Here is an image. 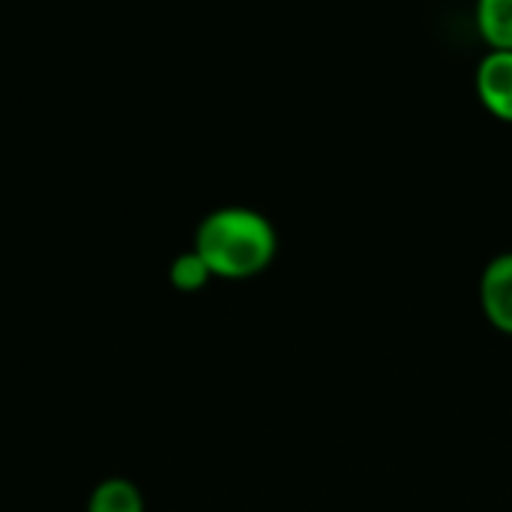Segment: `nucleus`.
Here are the masks:
<instances>
[{"label": "nucleus", "mask_w": 512, "mask_h": 512, "mask_svg": "<svg viewBox=\"0 0 512 512\" xmlns=\"http://www.w3.org/2000/svg\"><path fill=\"white\" fill-rule=\"evenodd\" d=\"M168 279H171V285H174L177 291L192 294V291H201V288L213 279V273H210V267L204 264V258H201L195 249H189V252H180V255L171 261Z\"/></svg>", "instance_id": "6"}, {"label": "nucleus", "mask_w": 512, "mask_h": 512, "mask_svg": "<svg viewBox=\"0 0 512 512\" xmlns=\"http://www.w3.org/2000/svg\"><path fill=\"white\" fill-rule=\"evenodd\" d=\"M87 512H144V495L132 480L108 477L90 492Z\"/></svg>", "instance_id": "4"}, {"label": "nucleus", "mask_w": 512, "mask_h": 512, "mask_svg": "<svg viewBox=\"0 0 512 512\" xmlns=\"http://www.w3.org/2000/svg\"><path fill=\"white\" fill-rule=\"evenodd\" d=\"M480 306L483 315L512 336V252L495 255L480 276Z\"/></svg>", "instance_id": "2"}, {"label": "nucleus", "mask_w": 512, "mask_h": 512, "mask_svg": "<svg viewBox=\"0 0 512 512\" xmlns=\"http://www.w3.org/2000/svg\"><path fill=\"white\" fill-rule=\"evenodd\" d=\"M477 30L492 51H512V0H480Z\"/></svg>", "instance_id": "5"}, {"label": "nucleus", "mask_w": 512, "mask_h": 512, "mask_svg": "<svg viewBox=\"0 0 512 512\" xmlns=\"http://www.w3.org/2000/svg\"><path fill=\"white\" fill-rule=\"evenodd\" d=\"M477 96L501 120L512 123V51H492L477 63Z\"/></svg>", "instance_id": "3"}, {"label": "nucleus", "mask_w": 512, "mask_h": 512, "mask_svg": "<svg viewBox=\"0 0 512 512\" xmlns=\"http://www.w3.org/2000/svg\"><path fill=\"white\" fill-rule=\"evenodd\" d=\"M276 228L252 207L210 210L195 228V252L219 279H249L276 258Z\"/></svg>", "instance_id": "1"}]
</instances>
